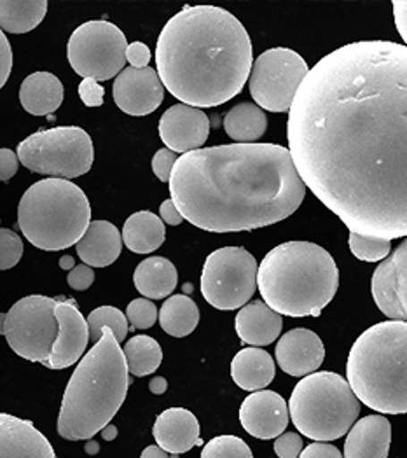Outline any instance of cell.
Instances as JSON below:
<instances>
[{
	"instance_id": "bcb514c9",
	"label": "cell",
	"mask_w": 407,
	"mask_h": 458,
	"mask_svg": "<svg viewBox=\"0 0 407 458\" xmlns=\"http://www.w3.org/2000/svg\"><path fill=\"white\" fill-rule=\"evenodd\" d=\"M159 219L163 221V225H170V226H179L184 223V217L182 214L179 212V208L175 207V203L172 199H165L161 203V208H159Z\"/></svg>"
},
{
	"instance_id": "f907efd6",
	"label": "cell",
	"mask_w": 407,
	"mask_h": 458,
	"mask_svg": "<svg viewBox=\"0 0 407 458\" xmlns=\"http://www.w3.org/2000/svg\"><path fill=\"white\" fill-rule=\"evenodd\" d=\"M100 432H102V437L106 441H114L117 437V427L114 423H107Z\"/></svg>"
},
{
	"instance_id": "30bf717a",
	"label": "cell",
	"mask_w": 407,
	"mask_h": 458,
	"mask_svg": "<svg viewBox=\"0 0 407 458\" xmlns=\"http://www.w3.org/2000/svg\"><path fill=\"white\" fill-rule=\"evenodd\" d=\"M258 289L256 258L243 247L214 250L201 271V294L217 310L231 311L247 305Z\"/></svg>"
},
{
	"instance_id": "f546056e",
	"label": "cell",
	"mask_w": 407,
	"mask_h": 458,
	"mask_svg": "<svg viewBox=\"0 0 407 458\" xmlns=\"http://www.w3.org/2000/svg\"><path fill=\"white\" fill-rule=\"evenodd\" d=\"M267 117L256 104H238L224 117V130L238 144H256L266 133Z\"/></svg>"
},
{
	"instance_id": "8fae6325",
	"label": "cell",
	"mask_w": 407,
	"mask_h": 458,
	"mask_svg": "<svg viewBox=\"0 0 407 458\" xmlns=\"http://www.w3.org/2000/svg\"><path fill=\"white\" fill-rule=\"evenodd\" d=\"M55 305L56 300L47 296H27L0 313V335L16 355L42 366L47 362L58 335Z\"/></svg>"
},
{
	"instance_id": "b9f144b4",
	"label": "cell",
	"mask_w": 407,
	"mask_h": 458,
	"mask_svg": "<svg viewBox=\"0 0 407 458\" xmlns=\"http://www.w3.org/2000/svg\"><path fill=\"white\" fill-rule=\"evenodd\" d=\"M67 282L74 291H86L95 282V271H93V267L79 265V267L71 269V273L67 276Z\"/></svg>"
},
{
	"instance_id": "4fadbf2b",
	"label": "cell",
	"mask_w": 407,
	"mask_h": 458,
	"mask_svg": "<svg viewBox=\"0 0 407 458\" xmlns=\"http://www.w3.org/2000/svg\"><path fill=\"white\" fill-rule=\"evenodd\" d=\"M309 72L306 60L289 47L264 51L252 64L249 88L258 107L271 113H287L297 88Z\"/></svg>"
},
{
	"instance_id": "52a82bcc",
	"label": "cell",
	"mask_w": 407,
	"mask_h": 458,
	"mask_svg": "<svg viewBox=\"0 0 407 458\" xmlns=\"http://www.w3.org/2000/svg\"><path fill=\"white\" fill-rule=\"evenodd\" d=\"M91 223L84 191L65 179H44L30 186L18 205V226L40 250L58 252L75 245Z\"/></svg>"
},
{
	"instance_id": "ab89813d",
	"label": "cell",
	"mask_w": 407,
	"mask_h": 458,
	"mask_svg": "<svg viewBox=\"0 0 407 458\" xmlns=\"http://www.w3.org/2000/svg\"><path fill=\"white\" fill-rule=\"evenodd\" d=\"M175 161H177L175 153H172V151L166 149V148L159 149L157 153L154 154V157H152V172H154V175H156L159 181L168 182Z\"/></svg>"
},
{
	"instance_id": "5b68a950",
	"label": "cell",
	"mask_w": 407,
	"mask_h": 458,
	"mask_svg": "<svg viewBox=\"0 0 407 458\" xmlns=\"http://www.w3.org/2000/svg\"><path fill=\"white\" fill-rule=\"evenodd\" d=\"M258 287L264 303L278 315L318 317L339 289V269L324 247L285 242L264 256Z\"/></svg>"
},
{
	"instance_id": "836d02e7",
	"label": "cell",
	"mask_w": 407,
	"mask_h": 458,
	"mask_svg": "<svg viewBox=\"0 0 407 458\" xmlns=\"http://www.w3.org/2000/svg\"><path fill=\"white\" fill-rule=\"evenodd\" d=\"M348 245L352 254L366 263H379L386 259L392 252V242L383 238H372V236H362L357 233H350Z\"/></svg>"
},
{
	"instance_id": "6da1fadb",
	"label": "cell",
	"mask_w": 407,
	"mask_h": 458,
	"mask_svg": "<svg viewBox=\"0 0 407 458\" xmlns=\"http://www.w3.org/2000/svg\"><path fill=\"white\" fill-rule=\"evenodd\" d=\"M302 184L362 236L407 234V47L357 40L302 79L287 123Z\"/></svg>"
},
{
	"instance_id": "484cf974",
	"label": "cell",
	"mask_w": 407,
	"mask_h": 458,
	"mask_svg": "<svg viewBox=\"0 0 407 458\" xmlns=\"http://www.w3.org/2000/svg\"><path fill=\"white\" fill-rule=\"evenodd\" d=\"M64 84L51 72H34L21 82L20 102L32 115L53 114L64 102Z\"/></svg>"
},
{
	"instance_id": "7a4b0ae2",
	"label": "cell",
	"mask_w": 407,
	"mask_h": 458,
	"mask_svg": "<svg viewBox=\"0 0 407 458\" xmlns=\"http://www.w3.org/2000/svg\"><path fill=\"white\" fill-rule=\"evenodd\" d=\"M168 184L184 221L210 233L276 225L306 196L291 153L280 144H227L182 154Z\"/></svg>"
},
{
	"instance_id": "e575fe53",
	"label": "cell",
	"mask_w": 407,
	"mask_h": 458,
	"mask_svg": "<svg viewBox=\"0 0 407 458\" xmlns=\"http://www.w3.org/2000/svg\"><path fill=\"white\" fill-rule=\"evenodd\" d=\"M199 458H254L249 445L236 436H219L208 441Z\"/></svg>"
},
{
	"instance_id": "2e32d148",
	"label": "cell",
	"mask_w": 407,
	"mask_h": 458,
	"mask_svg": "<svg viewBox=\"0 0 407 458\" xmlns=\"http://www.w3.org/2000/svg\"><path fill=\"white\" fill-rule=\"evenodd\" d=\"M55 318L58 322V335L44 366L49 369H65L74 366L84 355L89 344V329L86 318L71 300H56Z\"/></svg>"
},
{
	"instance_id": "3957f363",
	"label": "cell",
	"mask_w": 407,
	"mask_h": 458,
	"mask_svg": "<svg viewBox=\"0 0 407 458\" xmlns=\"http://www.w3.org/2000/svg\"><path fill=\"white\" fill-rule=\"evenodd\" d=\"M252 64L247 29L217 5H187L166 21L156 46L161 84L196 109L219 107L238 97Z\"/></svg>"
},
{
	"instance_id": "7bdbcfd3",
	"label": "cell",
	"mask_w": 407,
	"mask_h": 458,
	"mask_svg": "<svg viewBox=\"0 0 407 458\" xmlns=\"http://www.w3.org/2000/svg\"><path fill=\"white\" fill-rule=\"evenodd\" d=\"M11 71H13V49L5 34L0 30V89L7 82Z\"/></svg>"
},
{
	"instance_id": "f6af8a7d",
	"label": "cell",
	"mask_w": 407,
	"mask_h": 458,
	"mask_svg": "<svg viewBox=\"0 0 407 458\" xmlns=\"http://www.w3.org/2000/svg\"><path fill=\"white\" fill-rule=\"evenodd\" d=\"M297 458H343V455L329 443H311L309 446L302 448L301 455Z\"/></svg>"
},
{
	"instance_id": "f5cc1de1",
	"label": "cell",
	"mask_w": 407,
	"mask_h": 458,
	"mask_svg": "<svg viewBox=\"0 0 407 458\" xmlns=\"http://www.w3.org/2000/svg\"><path fill=\"white\" fill-rule=\"evenodd\" d=\"M74 267L75 261L72 256H64V258L60 259V267H62V269H69V271H71Z\"/></svg>"
},
{
	"instance_id": "7dc6e473",
	"label": "cell",
	"mask_w": 407,
	"mask_h": 458,
	"mask_svg": "<svg viewBox=\"0 0 407 458\" xmlns=\"http://www.w3.org/2000/svg\"><path fill=\"white\" fill-rule=\"evenodd\" d=\"M406 0L394 2V16H395V25L399 29L401 38L406 40Z\"/></svg>"
},
{
	"instance_id": "f35d334b",
	"label": "cell",
	"mask_w": 407,
	"mask_h": 458,
	"mask_svg": "<svg viewBox=\"0 0 407 458\" xmlns=\"http://www.w3.org/2000/svg\"><path fill=\"white\" fill-rule=\"evenodd\" d=\"M302 448V437L297 432H284L275 441V454L280 458H297Z\"/></svg>"
},
{
	"instance_id": "8d00e7d4",
	"label": "cell",
	"mask_w": 407,
	"mask_h": 458,
	"mask_svg": "<svg viewBox=\"0 0 407 458\" xmlns=\"http://www.w3.org/2000/svg\"><path fill=\"white\" fill-rule=\"evenodd\" d=\"M126 320L135 329H150L157 320V306L146 298L133 300L126 308Z\"/></svg>"
},
{
	"instance_id": "ba28073f",
	"label": "cell",
	"mask_w": 407,
	"mask_h": 458,
	"mask_svg": "<svg viewBox=\"0 0 407 458\" xmlns=\"http://www.w3.org/2000/svg\"><path fill=\"white\" fill-rule=\"evenodd\" d=\"M287 406L297 430L317 443L341 439L360 415V403L346 378L333 371H315L299 380Z\"/></svg>"
},
{
	"instance_id": "44dd1931",
	"label": "cell",
	"mask_w": 407,
	"mask_h": 458,
	"mask_svg": "<svg viewBox=\"0 0 407 458\" xmlns=\"http://www.w3.org/2000/svg\"><path fill=\"white\" fill-rule=\"evenodd\" d=\"M152 436L161 450L181 455L194 446H203L199 421L185 408L165 410L152 427Z\"/></svg>"
},
{
	"instance_id": "9c48e42d",
	"label": "cell",
	"mask_w": 407,
	"mask_h": 458,
	"mask_svg": "<svg viewBox=\"0 0 407 458\" xmlns=\"http://www.w3.org/2000/svg\"><path fill=\"white\" fill-rule=\"evenodd\" d=\"M20 163L49 179H75L88 174L95 161L89 133L79 126L40 130L20 142Z\"/></svg>"
},
{
	"instance_id": "4316f807",
	"label": "cell",
	"mask_w": 407,
	"mask_h": 458,
	"mask_svg": "<svg viewBox=\"0 0 407 458\" xmlns=\"http://www.w3.org/2000/svg\"><path fill=\"white\" fill-rule=\"evenodd\" d=\"M133 284L137 291L146 296V300H163L175 291L179 273L170 259L152 256L137 267L133 273Z\"/></svg>"
},
{
	"instance_id": "cb8c5ba5",
	"label": "cell",
	"mask_w": 407,
	"mask_h": 458,
	"mask_svg": "<svg viewBox=\"0 0 407 458\" xmlns=\"http://www.w3.org/2000/svg\"><path fill=\"white\" fill-rule=\"evenodd\" d=\"M236 335L250 346H267L275 344L284 329V318L264 301L242 306L234 318Z\"/></svg>"
},
{
	"instance_id": "5bb4252c",
	"label": "cell",
	"mask_w": 407,
	"mask_h": 458,
	"mask_svg": "<svg viewBox=\"0 0 407 458\" xmlns=\"http://www.w3.org/2000/svg\"><path fill=\"white\" fill-rule=\"evenodd\" d=\"M372 298L383 315L392 320L407 318V243L406 240L399 249L372 273Z\"/></svg>"
},
{
	"instance_id": "ffe728a7",
	"label": "cell",
	"mask_w": 407,
	"mask_h": 458,
	"mask_svg": "<svg viewBox=\"0 0 407 458\" xmlns=\"http://www.w3.org/2000/svg\"><path fill=\"white\" fill-rule=\"evenodd\" d=\"M0 458H56V454L32 421L0 413Z\"/></svg>"
},
{
	"instance_id": "4dcf8cb0",
	"label": "cell",
	"mask_w": 407,
	"mask_h": 458,
	"mask_svg": "<svg viewBox=\"0 0 407 458\" xmlns=\"http://www.w3.org/2000/svg\"><path fill=\"white\" fill-rule=\"evenodd\" d=\"M163 331L174 338L189 336L199 324V308L185 294L170 296L157 311Z\"/></svg>"
},
{
	"instance_id": "7402d4cb",
	"label": "cell",
	"mask_w": 407,
	"mask_h": 458,
	"mask_svg": "<svg viewBox=\"0 0 407 458\" xmlns=\"http://www.w3.org/2000/svg\"><path fill=\"white\" fill-rule=\"evenodd\" d=\"M346 434L343 458H388L392 425L383 415L355 421Z\"/></svg>"
},
{
	"instance_id": "681fc988",
	"label": "cell",
	"mask_w": 407,
	"mask_h": 458,
	"mask_svg": "<svg viewBox=\"0 0 407 458\" xmlns=\"http://www.w3.org/2000/svg\"><path fill=\"white\" fill-rule=\"evenodd\" d=\"M140 458H170L168 457V454L165 452V450H161L157 445H152V446H148L144 452H142V455Z\"/></svg>"
},
{
	"instance_id": "816d5d0a",
	"label": "cell",
	"mask_w": 407,
	"mask_h": 458,
	"mask_svg": "<svg viewBox=\"0 0 407 458\" xmlns=\"http://www.w3.org/2000/svg\"><path fill=\"white\" fill-rule=\"evenodd\" d=\"M84 452H86L88 455H98L100 445H98L97 441H93V439H88V443H86V446H84Z\"/></svg>"
},
{
	"instance_id": "f1b7e54d",
	"label": "cell",
	"mask_w": 407,
	"mask_h": 458,
	"mask_svg": "<svg viewBox=\"0 0 407 458\" xmlns=\"http://www.w3.org/2000/svg\"><path fill=\"white\" fill-rule=\"evenodd\" d=\"M46 0H0V30L27 34L38 29L46 18Z\"/></svg>"
},
{
	"instance_id": "7c38bea8",
	"label": "cell",
	"mask_w": 407,
	"mask_h": 458,
	"mask_svg": "<svg viewBox=\"0 0 407 458\" xmlns=\"http://www.w3.org/2000/svg\"><path fill=\"white\" fill-rule=\"evenodd\" d=\"M126 47L128 40L119 27L106 20H93L72 32L67 58L82 79L109 81L124 71Z\"/></svg>"
},
{
	"instance_id": "9a60e30c",
	"label": "cell",
	"mask_w": 407,
	"mask_h": 458,
	"mask_svg": "<svg viewBox=\"0 0 407 458\" xmlns=\"http://www.w3.org/2000/svg\"><path fill=\"white\" fill-rule=\"evenodd\" d=\"M112 97L124 114H152L165 100V86L156 69L130 67L115 77Z\"/></svg>"
},
{
	"instance_id": "d4e9b609",
	"label": "cell",
	"mask_w": 407,
	"mask_h": 458,
	"mask_svg": "<svg viewBox=\"0 0 407 458\" xmlns=\"http://www.w3.org/2000/svg\"><path fill=\"white\" fill-rule=\"evenodd\" d=\"M276 368L273 357L258 346L240 350L231 362L233 382L240 388L256 392L275 380Z\"/></svg>"
},
{
	"instance_id": "83f0119b",
	"label": "cell",
	"mask_w": 407,
	"mask_h": 458,
	"mask_svg": "<svg viewBox=\"0 0 407 458\" xmlns=\"http://www.w3.org/2000/svg\"><path fill=\"white\" fill-rule=\"evenodd\" d=\"M121 238L131 252L150 254L165 243L166 229L159 216L148 210H140L126 219Z\"/></svg>"
},
{
	"instance_id": "d6a6232c",
	"label": "cell",
	"mask_w": 407,
	"mask_h": 458,
	"mask_svg": "<svg viewBox=\"0 0 407 458\" xmlns=\"http://www.w3.org/2000/svg\"><path fill=\"white\" fill-rule=\"evenodd\" d=\"M86 322H88V329H89V340L93 344H97L102 338L104 327L111 329L117 344H123L126 340V335H128L126 315L114 306H100V308L93 310L88 315Z\"/></svg>"
},
{
	"instance_id": "1f68e13d",
	"label": "cell",
	"mask_w": 407,
	"mask_h": 458,
	"mask_svg": "<svg viewBox=\"0 0 407 458\" xmlns=\"http://www.w3.org/2000/svg\"><path fill=\"white\" fill-rule=\"evenodd\" d=\"M123 355L128 366V373L137 378L156 373L163 362L161 346L154 338L146 335H139L128 340L123 348Z\"/></svg>"
},
{
	"instance_id": "ee69618b",
	"label": "cell",
	"mask_w": 407,
	"mask_h": 458,
	"mask_svg": "<svg viewBox=\"0 0 407 458\" xmlns=\"http://www.w3.org/2000/svg\"><path fill=\"white\" fill-rule=\"evenodd\" d=\"M20 168V159L11 149H0V182L11 181Z\"/></svg>"
},
{
	"instance_id": "d6986e66",
	"label": "cell",
	"mask_w": 407,
	"mask_h": 458,
	"mask_svg": "<svg viewBox=\"0 0 407 458\" xmlns=\"http://www.w3.org/2000/svg\"><path fill=\"white\" fill-rule=\"evenodd\" d=\"M275 355L276 364L284 373L296 378H304L318 371L326 359V348L317 333L297 327L278 340Z\"/></svg>"
},
{
	"instance_id": "e0dca14e",
	"label": "cell",
	"mask_w": 407,
	"mask_h": 458,
	"mask_svg": "<svg viewBox=\"0 0 407 458\" xmlns=\"http://www.w3.org/2000/svg\"><path fill=\"white\" fill-rule=\"evenodd\" d=\"M159 137L172 153L203 149L210 135V119L201 109L177 104L159 119Z\"/></svg>"
},
{
	"instance_id": "277c9868",
	"label": "cell",
	"mask_w": 407,
	"mask_h": 458,
	"mask_svg": "<svg viewBox=\"0 0 407 458\" xmlns=\"http://www.w3.org/2000/svg\"><path fill=\"white\" fill-rule=\"evenodd\" d=\"M130 388L123 348L111 329L79 360L64 394L58 434L69 441L91 439L121 410Z\"/></svg>"
},
{
	"instance_id": "c3c4849f",
	"label": "cell",
	"mask_w": 407,
	"mask_h": 458,
	"mask_svg": "<svg viewBox=\"0 0 407 458\" xmlns=\"http://www.w3.org/2000/svg\"><path fill=\"white\" fill-rule=\"evenodd\" d=\"M148 390L154 394V395H161L168 390V382L161 377H154L150 383H148Z\"/></svg>"
},
{
	"instance_id": "8992f818",
	"label": "cell",
	"mask_w": 407,
	"mask_h": 458,
	"mask_svg": "<svg viewBox=\"0 0 407 458\" xmlns=\"http://www.w3.org/2000/svg\"><path fill=\"white\" fill-rule=\"evenodd\" d=\"M346 382L359 403L385 415L407 411V324L386 320L364 331L352 346Z\"/></svg>"
},
{
	"instance_id": "60d3db41",
	"label": "cell",
	"mask_w": 407,
	"mask_h": 458,
	"mask_svg": "<svg viewBox=\"0 0 407 458\" xmlns=\"http://www.w3.org/2000/svg\"><path fill=\"white\" fill-rule=\"evenodd\" d=\"M124 56H126V62L130 64V67L146 69L150 62V49H148V44L137 40V42L128 44Z\"/></svg>"
},
{
	"instance_id": "d590c367",
	"label": "cell",
	"mask_w": 407,
	"mask_h": 458,
	"mask_svg": "<svg viewBox=\"0 0 407 458\" xmlns=\"http://www.w3.org/2000/svg\"><path fill=\"white\" fill-rule=\"evenodd\" d=\"M23 256V242L11 229H0V271L11 269Z\"/></svg>"
},
{
	"instance_id": "74e56055",
	"label": "cell",
	"mask_w": 407,
	"mask_h": 458,
	"mask_svg": "<svg viewBox=\"0 0 407 458\" xmlns=\"http://www.w3.org/2000/svg\"><path fill=\"white\" fill-rule=\"evenodd\" d=\"M79 97L86 107L104 106L106 88L95 79H82L79 84Z\"/></svg>"
},
{
	"instance_id": "603a6c76",
	"label": "cell",
	"mask_w": 407,
	"mask_h": 458,
	"mask_svg": "<svg viewBox=\"0 0 407 458\" xmlns=\"http://www.w3.org/2000/svg\"><path fill=\"white\" fill-rule=\"evenodd\" d=\"M75 250L86 267H111L121 256L123 238L119 229L109 221H91L75 243Z\"/></svg>"
},
{
	"instance_id": "ac0fdd59",
	"label": "cell",
	"mask_w": 407,
	"mask_h": 458,
	"mask_svg": "<svg viewBox=\"0 0 407 458\" xmlns=\"http://www.w3.org/2000/svg\"><path fill=\"white\" fill-rule=\"evenodd\" d=\"M289 406L285 399L273 390L252 392L240 408L243 428L258 439H273L287 430Z\"/></svg>"
}]
</instances>
